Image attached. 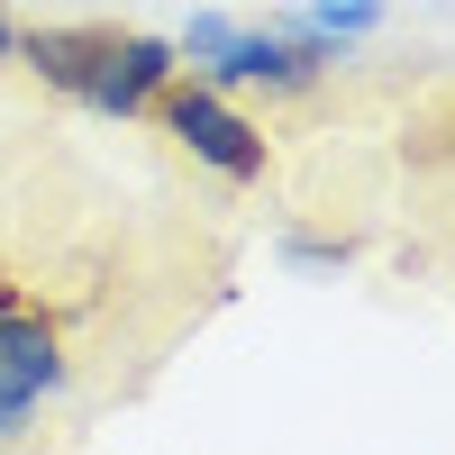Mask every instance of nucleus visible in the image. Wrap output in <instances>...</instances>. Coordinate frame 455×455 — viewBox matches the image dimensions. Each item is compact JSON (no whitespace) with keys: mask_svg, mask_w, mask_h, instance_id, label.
Here are the masks:
<instances>
[{"mask_svg":"<svg viewBox=\"0 0 455 455\" xmlns=\"http://www.w3.org/2000/svg\"><path fill=\"white\" fill-rule=\"evenodd\" d=\"M228 36H237V19H219V10H192V28H182L173 36V55H182V73H201L219 46H228Z\"/></svg>","mask_w":455,"mask_h":455,"instance_id":"obj_7","label":"nucleus"},{"mask_svg":"<svg viewBox=\"0 0 455 455\" xmlns=\"http://www.w3.org/2000/svg\"><path fill=\"white\" fill-rule=\"evenodd\" d=\"M283 255H291V264H347L355 246H347V237H310V228H291V237H283Z\"/></svg>","mask_w":455,"mask_h":455,"instance_id":"obj_8","label":"nucleus"},{"mask_svg":"<svg viewBox=\"0 0 455 455\" xmlns=\"http://www.w3.org/2000/svg\"><path fill=\"white\" fill-rule=\"evenodd\" d=\"M64 383H73V355H64V328L46 319V300L10 310V319H0V419L28 428Z\"/></svg>","mask_w":455,"mask_h":455,"instance_id":"obj_3","label":"nucleus"},{"mask_svg":"<svg viewBox=\"0 0 455 455\" xmlns=\"http://www.w3.org/2000/svg\"><path fill=\"white\" fill-rule=\"evenodd\" d=\"M109 36H119V28H19V64L46 92H64V100L92 109V83H100V64H109Z\"/></svg>","mask_w":455,"mask_h":455,"instance_id":"obj_4","label":"nucleus"},{"mask_svg":"<svg viewBox=\"0 0 455 455\" xmlns=\"http://www.w3.org/2000/svg\"><path fill=\"white\" fill-rule=\"evenodd\" d=\"M337 55L347 46H328V36H310L300 19H264V28H237L228 46L192 73V83H210V92H274V100H300V92H319L328 73H337Z\"/></svg>","mask_w":455,"mask_h":455,"instance_id":"obj_2","label":"nucleus"},{"mask_svg":"<svg viewBox=\"0 0 455 455\" xmlns=\"http://www.w3.org/2000/svg\"><path fill=\"white\" fill-rule=\"evenodd\" d=\"M300 28L328 36V46H355V36L383 28V0H310V10H300Z\"/></svg>","mask_w":455,"mask_h":455,"instance_id":"obj_6","label":"nucleus"},{"mask_svg":"<svg viewBox=\"0 0 455 455\" xmlns=\"http://www.w3.org/2000/svg\"><path fill=\"white\" fill-rule=\"evenodd\" d=\"M146 119H156V128H164L192 164H210L219 182H264V173H274V137H264V128H255L228 92L192 83V73H182V83H164Z\"/></svg>","mask_w":455,"mask_h":455,"instance_id":"obj_1","label":"nucleus"},{"mask_svg":"<svg viewBox=\"0 0 455 455\" xmlns=\"http://www.w3.org/2000/svg\"><path fill=\"white\" fill-rule=\"evenodd\" d=\"M0 64H19V19L0 10Z\"/></svg>","mask_w":455,"mask_h":455,"instance_id":"obj_10","label":"nucleus"},{"mask_svg":"<svg viewBox=\"0 0 455 455\" xmlns=\"http://www.w3.org/2000/svg\"><path fill=\"white\" fill-rule=\"evenodd\" d=\"M10 310H28V291H19V274H10V264H0V319H10Z\"/></svg>","mask_w":455,"mask_h":455,"instance_id":"obj_9","label":"nucleus"},{"mask_svg":"<svg viewBox=\"0 0 455 455\" xmlns=\"http://www.w3.org/2000/svg\"><path fill=\"white\" fill-rule=\"evenodd\" d=\"M119 83L156 109L164 83H182V55H173V36H146V28H119Z\"/></svg>","mask_w":455,"mask_h":455,"instance_id":"obj_5","label":"nucleus"},{"mask_svg":"<svg viewBox=\"0 0 455 455\" xmlns=\"http://www.w3.org/2000/svg\"><path fill=\"white\" fill-rule=\"evenodd\" d=\"M10 437H19V419H0V446H10Z\"/></svg>","mask_w":455,"mask_h":455,"instance_id":"obj_11","label":"nucleus"}]
</instances>
